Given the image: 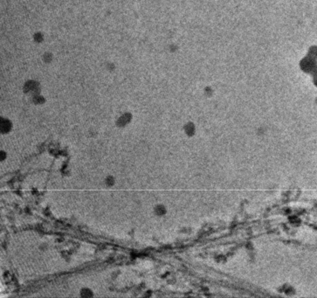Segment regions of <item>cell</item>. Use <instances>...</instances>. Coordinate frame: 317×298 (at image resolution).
Segmentation results:
<instances>
[{
  "label": "cell",
  "instance_id": "1",
  "mask_svg": "<svg viewBox=\"0 0 317 298\" xmlns=\"http://www.w3.org/2000/svg\"><path fill=\"white\" fill-rule=\"evenodd\" d=\"M12 129V122L8 120V119H4V118H1V124H0V130L1 133L8 134Z\"/></svg>",
  "mask_w": 317,
  "mask_h": 298
},
{
  "label": "cell",
  "instance_id": "2",
  "mask_svg": "<svg viewBox=\"0 0 317 298\" xmlns=\"http://www.w3.org/2000/svg\"><path fill=\"white\" fill-rule=\"evenodd\" d=\"M184 131H185V135L187 137H192L196 134V127H195V125H194L193 122H187L184 126Z\"/></svg>",
  "mask_w": 317,
  "mask_h": 298
},
{
  "label": "cell",
  "instance_id": "3",
  "mask_svg": "<svg viewBox=\"0 0 317 298\" xmlns=\"http://www.w3.org/2000/svg\"><path fill=\"white\" fill-rule=\"evenodd\" d=\"M154 214L157 215V217H164L167 214V208L163 204H157L154 206Z\"/></svg>",
  "mask_w": 317,
  "mask_h": 298
},
{
  "label": "cell",
  "instance_id": "4",
  "mask_svg": "<svg viewBox=\"0 0 317 298\" xmlns=\"http://www.w3.org/2000/svg\"><path fill=\"white\" fill-rule=\"evenodd\" d=\"M130 120H131V116H130L129 114H125V115L121 116L117 120L116 124L118 127L123 128V127H125V126H127V125L129 124V122H130Z\"/></svg>",
  "mask_w": 317,
  "mask_h": 298
},
{
  "label": "cell",
  "instance_id": "5",
  "mask_svg": "<svg viewBox=\"0 0 317 298\" xmlns=\"http://www.w3.org/2000/svg\"><path fill=\"white\" fill-rule=\"evenodd\" d=\"M314 61L312 57H309V58H307L305 59L304 61H302L301 63V67L302 68L306 70V71H309V70H314Z\"/></svg>",
  "mask_w": 317,
  "mask_h": 298
},
{
  "label": "cell",
  "instance_id": "6",
  "mask_svg": "<svg viewBox=\"0 0 317 298\" xmlns=\"http://www.w3.org/2000/svg\"><path fill=\"white\" fill-rule=\"evenodd\" d=\"M94 295V291H93L90 288H88V287H84L82 288L81 290H80V296L83 298H90L93 297Z\"/></svg>",
  "mask_w": 317,
  "mask_h": 298
},
{
  "label": "cell",
  "instance_id": "7",
  "mask_svg": "<svg viewBox=\"0 0 317 298\" xmlns=\"http://www.w3.org/2000/svg\"><path fill=\"white\" fill-rule=\"evenodd\" d=\"M104 184L108 187H113L116 185V177L112 175H108L104 178Z\"/></svg>",
  "mask_w": 317,
  "mask_h": 298
},
{
  "label": "cell",
  "instance_id": "8",
  "mask_svg": "<svg viewBox=\"0 0 317 298\" xmlns=\"http://www.w3.org/2000/svg\"><path fill=\"white\" fill-rule=\"evenodd\" d=\"M6 158H7V153H6V151L1 150V151H0V160H1V162H4Z\"/></svg>",
  "mask_w": 317,
  "mask_h": 298
},
{
  "label": "cell",
  "instance_id": "9",
  "mask_svg": "<svg viewBox=\"0 0 317 298\" xmlns=\"http://www.w3.org/2000/svg\"><path fill=\"white\" fill-rule=\"evenodd\" d=\"M39 248H40V250H42V251H45V250H46L48 248V245H47L46 243H43V244H41V245L39 247Z\"/></svg>",
  "mask_w": 317,
  "mask_h": 298
}]
</instances>
